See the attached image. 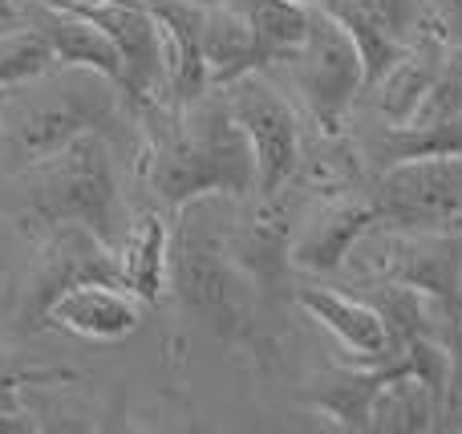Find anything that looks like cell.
<instances>
[{
    "instance_id": "6da1fadb",
    "label": "cell",
    "mask_w": 462,
    "mask_h": 434,
    "mask_svg": "<svg viewBox=\"0 0 462 434\" xmlns=\"http://www.w3.org/2000/svg\"><path fill=\"white\" fill-rule=\"evenodd\" d=\"M138 179L162 208L179 211L191 199H247L255 195V154L227 106L224 86H208L183 106H134Z\"/></svg>"
},
{
    "instance_id": "7a4b0ae2",
    "label": "cell",
    "mask_w": 462,
    "mask_h": 434,
    "mask_svg": "<svg viewBox=\"0 0 462 434\" xmlns=\"http://www.w3.org/2000/svg\"><path fill=\"white\" fill-rule=\"evenodd\" d=\"M216 199L203 195L175 211V232L167 248V281L191 321L216 333L224 346H239L260 365L276 357V333L260 313V297L247 272L227 248V224H216Z\"/></svg>"
},
{
    "instance_id": "3957f363",
    "label": "cell",
    "mask_w": 462,
    "mask_h": 434,
    "mask_svg": "<svg viewBox=\"0 0 462 434\" xmlns=\"http://www.w3.org/2000/svg\"><path fill=\"white\" fill-rule=\"evenodd\" d=\"M24 89L29 94L8 89L0 102V162L13 171L32 167L86 130L118 143L126 118H134L126 94L81 65H57L49 78L29 81Z\"/></svg>"
},
{
    "instance_id": "277c9868",
    "label": "cell",
    "mask_w": 462,
    "mask_h": 434,
    "mask_svg": "<svg viewBox=\"0 0 462 434\" xmlns=\"http://www.w3.org/2000/svg\"><path fill=\"white\" fill-rule=\"evenodd\" d=\"M21 175V208L16 224L24 235H45L49 227L78 224L89 227L97 240L118 248L126 232V208L118 191V171H114V143L97 130H86L61 151L37 159Z\"/></svg>"
},
{
    "instance_id": "5b68a950",
    "label": "cell",
    "mask_w": 462,
    "mask_h": 434,
    "mask_svg": "<svg viewBox=\"0 0 462 434\" xmlns=\"http://www.w3.org/2000/svg\"><path fill=\"white\" fill-rule=\"evenodd\" d=\"M304 208V191L296 179H288L284 187L268 195H247L239 199L236 216L227 224V248L236 256V264L247 272V281L255 284L260 297V313L268 321V329L284 333V317L292 305V232Z\"/></svg>"
},
{
    "instance_id": "8992f818",
    "label": "cell",
    "mask_w": 462,
    "mask_h": 434,
    "mask_svg": "<svg viewBox=\"0 0 462 434\" xmlns=\"http://www.w3.org/2000/svg\"><path fill=\"white\" fill-rule=\"evenodd\" d=\"M377 232H462V154H414L369 175Z\"/></svg>"
},
{
    "instance_id": "52a82bcc",
    "label": "cell",
    "mask_w": 462,
    "mask_h": 434,
    "mask_svg": "<svg viewBox=\"0 0 462 434\" xmlns=\"http://www.w3.org/2000/svg\"><path fill=\"white\" fill-rule=\"evenodd\" d=\"M284 65L292 69L312 126L320 134H341L349 126L353 102L365 89V65H361V53L349 32L320 5L309 8V32Z\"/></svg>"
},
{
    "instance_id": "ba28073f",
    "label": "cell",
    "mask_w": 462,
    "mask_h": 434,
    "mask_svg": "<svg viewBox=\"0 0 462 434\" xmlns=\"http://www.w3.org/2000/svg\"><path fill=\"white\" fill-rule=\"evenodd\" d=\"M345 264L353 268V276L393 281L426 292L450 313L462 289V232H377L374 227L353 244Z\"/></svg>"
},
{
    "instance_id": "9c48e42d",
    "label": "cell",
    "mask_w": 462,
    "mask_h": 434,
    "mask_svg": "<svg viewBox=\"0 0 462 434\" xmlns=\"http://www.w3.org/2000/svg\"><path fill=\"white\" fill-rule=\"evenodd\" d=\"M122 284L118 281V256L106 240H97L89 227L61 224L37 235V260L24 276L21 300H16V321L21 333L49 329L45 317L57 297H65L78 284Z\"/></svg>"
},
{
    "instance_id": "30bf717a",
    "label": "cell",
    "mask_w": 462,
    "mask_h": 434,
    "mask_svg": "<svg viewBox=\"0 0 462 434\" xmlns=\"http://www.w3.org/2000/svg\"><path fill=\"white\" fill-rule=\"evenodd\" d=\"M227 106L236 114L239 130L247 134V146L255 154V195H268L292 179L304 154V126L296 110L272 89V81L260 69L239 73L224 86Z\"/></svg>"
},
{
    "instance_id": "8fae6325",
    "label": "cell",
    "mask_w": 462,
    "mask_h": 434,
    "mask_svg": "<svg viewBox=\"0 0 462 434\" xmlns=\"http://www.w3.org/2000/svg\"><path fill=\"white\" fill-rule=\"evenodd\" d=\"M320 8L353 37L365 65V89L398 61L418 32L439 29L426 0H325Z\"/></svg>"
},
{
    "instance_id": "7c38bea8",
    "label": "cell",
    "mask_w": 462,
    "mask_h": 434,
    "mask_svg": "<svg viewBox=\"0 0 462 434\" xmlns=\"http://www.w3.org/2000/svg\"><path fill=\"white\" fill-rule=\"evenodd\" d=\"M365 232H374L369 187L341 195H304L292 232V268L296 272H337Z\"/></svg>"
},
{
    "instance_id": "4fadbf2b",
    "label": "cell",
    "mask_w": 462,
    "mask_h": 434,
    "mask_svg": "<svg viewBox=\"0 0 462 434\" xmlns=\"http://www.w3.org/2000/svg\"><path fill=\"white\" fill-rule=\"evenodd\" d=\"M292 305H300L312 321L325 325L345 346V357L353 365H374L382 357H393L382 313L357 292H337L328 284L292 281Z\"/></svg>"
},
{
    "instance_id": "5bb4252c",
    "label": "cell",
    "mask_w": 462,
    "mask_h": 434,
    "mask_svg": "<svg viewBox=\"0 0 462 434\" xmlns=\"http://www.w3.org/2000/svg\"><path fill=\"white\" fill-rule=\"evenodd\" d=\"M21 16L45 32V41L57 53V65L94 69V73H102V78H110L114 86L126 94L122 57H118V49H114V41L106 37L102 24H94L89 16L73 13V8L53 5V0H21Z\"/></svg>"
},
{
    "instance_id": "9a60e30c",
    "label": "cell",
    "mask_w": 462,
    "mask_h": 434,
    "mask_svg": "<svg viewBox=\"0 0 462 434\" xmlns=\"http://www.w3.org/2000/svg\"><path fill=\"white\" fill-rule=\"evenodd\" d=\"M49 329H65L86 341H122L143 325V305L122 284H78L53 300Z\"/></svg>"
},
{
    "instance_id": "2e32d148",
    "label": "cell",
    "mask_w": 462,
    "mask_h": 434,
    "mask_svg": "<svg viewBox=\"0 0 462 434\" xmlns=\"http://www.w3.org/2000/svg\"><path fill=\"white\" fill-rule=\"evenodd\" d=\"M447 45L450 41L442 37V29L418 32V37L398 53V61L369 86L377 94V118H382L385 126H402V122H410V114H414L418 102L426 97L430 81L439 78Z\"/></svg>"
},
{
    "instance_id": "e0dca14e",
    "label": "cell",
    "mask_w": 462,
    "mask_h": 434,
    "mask_svg": "<svg viewBox=\"0 0 462 434\" xmlns=\"http://www.w3.org/2000/svg\"><path fill=\"white\" fill-rule=\"evenodd\" d=\"M167 248H171V227L159 211H134L126 219L118 248V281L138 305H159L167 297Z\"/></svg>"
},
{
    "instance_id": "ac0fdd59",
    "label": "cell",
    "mask_w": 462,
    "mask_h": 434,
    "mask_svg": "<svg viewBox=\"0 0 462 434\" xmlns=\"http://www.w3.org/2000/svg\"><path fill=\"white\" fill-rule=\"evenodd\" d=\"M236 8L244 13L247 32H252L244 73L284 65L309 32V8L296 0H236Z\"/></svg>"
},
{
    "instance_id": "d6986e66",
    "label": "cell",
    "mask_w": 462,
    "mask_h": 434,
    "mask_svg": "<svg viewBox=\"0 0 462 434\" xmlns=\"http://www.w3.org/2000/svg\"><path fill=\"white\" fill-rule=\"evenodd\" d=\"M369 430H393V434H422L442 430V398L426 386L422 378L406 374L393 378L369 411Z\"/></svg>"
},
{
    "instance_id": "ffe728a7",
    "label": "cell",
    "mask_w": 462,
    "mask_h": 434,
    "mask_svg": "<svg viewBox=\"0 0 462 434\" xmlns=\"http://www.w3.org/2000/svg\"><path fill=\"white\" fill-rule=\"evenodd\" d=\"M53 69L57 53L37 24H29L24 16L0 21V89L29 86V81L49 78Z\"/></svg>"
},
{
    "instance_id": "44dd1931",
    "label": "cell",
    "mask_w": 462,
    "mask_h": 434,
    "mask_svg": "<svg viewBox=\"0 0 462 434\" xmlns=\"http://www.w3.org/2000/svg\"><path fill=\"white\" fill-rule=\"evenodd\" d=\"M53 382H73V374L69 370H24V365L0 362V414H8V419H16V422H29V414L21 411V390L24 386H53Z\"/></svg>"
},
{
    "instance_id": "7402d4cb",
    "label": "cell",
    "mask_w": 462,
    "mask_h": 434,
    "mask_svg": "<svg viewBox=\"0 0 462 434\" xmlns=\"http://www.w3.org/2000/svg\"><path fill=\"white\" fill-rule=\"evenodd\" d=\"M462 430V333L450 349V382H447V406H442V430Z\"/></svg>"
},
{
    "instance_id": "603a6c76",
    "label": "cell",
    "mask_w": 462,
    "mask_h": 434,
    "mask_svg": "<svg viewBox=\"0 0 462 434\" xmlns=\"http://www.w3.org/2000/svg\"><path fill=\"white\" fill-rule=\"evenodd\" d=\"M426 5H430L442 37H447L450 45H462V0H426Z\"/></svg>"
},
{
    "instance_id": "cb8c5ba5",
    "label": "cell",
    "mask_w": 462,
    "mask_h": 434,
    "mask_svg": "<svg viewBox=\"0 0 462 434\" xmlns=\"http://www.w3.org/2000/svg\"><path fill=\"white\" fill-rule=\"evenodd\" d=\"M21 16V0H0V21H13Z\"/></svg>"
},
{
    "instance_id": "d4e9b609",
    "label": "cell",
    "mask_w": 462,
    "mask_h": 434,
    "mask_svg": "<svg viewBox=\"0 0 462 434\" xmlns=\"http://www.w3.org/2000/svg\"><path fill=\"white\" fill-rule=\"evenodd\" d=\"M5 281H8V260H5V248H0V297H5Z\"/></svg>"
},
{
    "instance_id": "484cf974",
    "label": "cell",
    "mask_w": 462,
    "mask_h": 434,
    "mask_svg": "<svg viewBox=\"0 0 462 434\" xmlns=\"http://www.w3.org/2000/svg\"><path fill=\"white\" fill-rule=\"evenodd\" d=\"M450 313H455L458 321H462V289H458V297H455V309H450Z\"/></svg>"
},
{
    "instance_id": "4316f807",
    "label": "cell",
    "mask_w": 462,
    "mask_h": 434,
    "mask_svg": "<svg viewBox=\"0 0 462 434\" xmlns=\"http://www.w3.org/2000/svg\"><path fill=\"white\" fill-rule=\"evenodd\" d=\"M195 5H236V0H195Z\"/></svg>"
},
{
    "instance_id": "83f0119b",
    "label": "cell",
    "mask_w": 462,
    "mask_h": 434,
    "mask_svg": "<svg viewBox=\"0 0 462 434\" xmlns=\"http://www.w3.org/2000/svg\"><path fill=\"white\" fill-rule=\"evenodd\" d=\"M296 5H304V8H317V5H325V0H296Z\"/></svg>"
},
{
    "instance_id": "f1b7e54d",
    "label": "cell",
    "mask_w": 462,
    "mask_h": 434,
    "mask_svg": "<svg viewBox=\"0 0 462 434\" xmlns=\"http://www.w3.org/2000/svg\"><path fill=\"white\" fill-rule=\"evenodd\" d=\"M5 94H8V89H0V102H5Z\"/></svg>"
}]
</instances>
